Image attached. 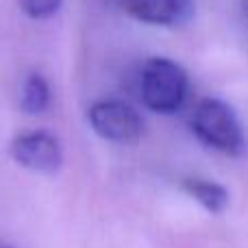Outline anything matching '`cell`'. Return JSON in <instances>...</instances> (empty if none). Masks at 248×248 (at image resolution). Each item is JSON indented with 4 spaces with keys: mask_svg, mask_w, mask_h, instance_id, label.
<instances>
[{
    "mask_svg": "<svg viewBox=\"0 0 248 248\" xmlns=\"http://www.w3.org/2000/svg\"><path fill=\"white\" fill-rule=\"evenodd\" d=\"M11 157L26 170L55 174L63 163V148L50 131H29L11 141Z\"/></svg>",
    "mask_w": 248,
    "mask_h": 248,
    "instance_id": "obj_4",
    "label": "cell"
},
{
    "mask_svg": "<svg viewBox=\"0 0 248 248\" xmlns=\"http://www.w3.org/2000/svg\"><path fill=\"white\" fill-rule=\"evenodd\" d=\"M20 105L31 116H39V113H44L50 107V85H48V81L42 74L33 72L26 77L24 85H22Z\"/></svg>",
    "mask_w": 248,
    "mask_h": 248,
    "instance_id": "obj_7",
    "label": "cell"
},
{
    "mask_svg": "<svg viewBox=\"0 0 248 248\" xmlns=\"http://www.w3.org/2000/svg\"><path fill=\"white\" fill-rule=\"evenodd\" d=\"M185 192L201 202L209 214H222L224 207L229 205V192L220 183L214 181H202V179H187L183 183Z\"/></svg>",
    "mask_w": 248,
    "mask_h": 248,
    "instance_id": "obj_6",
    "label": "cell"
},
{
    "mask_svg": "<svg viewBox=\"0 0 248 248\" xmlns=\"http://www.w3.org/2000/svg\"><path fill=\"white\" fill-rule=\"evenodd\" d=\"M87 120L96 135L113 144H135L144 131V122L137 109L118 98L96 100L87 111Z\"/></svg>",
    "mask_w": 248,
    "mask_h": 248,
    "instance_id": "obj_3",
    "label": "cell"
},
{
    "mask_svg": "<svg viewBox=\"0 0 248 248\" xmlns=\"http://www.w3.org/2000/svg\"><path fill=\"white\" fill-rule=\"evenodd\" d=\"M189 78L183 65L168 57H150L141 65L140 96L141 103L155 113L170 116L185 105Z\"/></svg>",
    "mask_w": 248,
    "mask_h": 248,
    "instance_id": "obj_1",
    "label": "cell"
},
{
    "mask_svg": "<svg viewBox=\"0 0 248 248\" xmlns=\"http://www.w3.org/2000/svg\"><path fill=\"white\" fill-rule=\"evenodd\" d=\"M0 248H7V246H0Z\"/></svg>",
    "mask_w": 248,
    "mask_h": 248,
    "instance_id": "obj_10",
    "label": "cell"
},
{
    "mask_svg": "<svg viewBox=\"0 0 248 248\" xmlns=\"http://www.w3.org/2000/svg\"><path fill=\"white\" fill-rule=\"evenodd\" d=\"M244 13H246V22H248V0H244Z\"/></svg>",
    "mask_w": 248,
    "mask_h": 248,
    "instance_id": "obj_9",
    "label": "cell"
},
{
    "mask_svg": "<svg viewBox=\"0 0 248 248\" xmlns=\"http://www.w3.org/2000/svg\"><path fill=\"white\" fill-rule=\"evenodd\" d=\"M122 7L137 22L176 29L192 20L196 0H124Z\"/></svg>",
    "mask_w": 248,
    "mask_h": 248,
    "instance_id": "obj_5",
    "label": "cell"
},
{
    "mask_svg": "<svg viewBox=\"0 0 248 248\" xmlns=\"http://www.w3.org/2000/svg\"><path fill=\"white\" fill-rule=\"evenodd\" d=\"M63 4V0H20L22 11L33 20H48L57 16Z\"/></svg>",
    "mask_w": 248,
    "mask_h": 248,
    "instance_id": "obj_8",
    "label": "cell"
},
{
    "mask_svg": "<svg viewBox=\"0 0 248 248\" xmlns=\"http://www.w3.org/2000/svg\"><path fill=\"white\" fill-rule=\"evenodd\" d=\"M192 131L198 141L229 157H237L246 148V137L237 113L220 98H202L192 113Z\"/></svg>",
    "mask_w": 248,
    "mask_h": 248,
    "instance_id": "obj_2",
    "label": "cell"
}]
</instances>
